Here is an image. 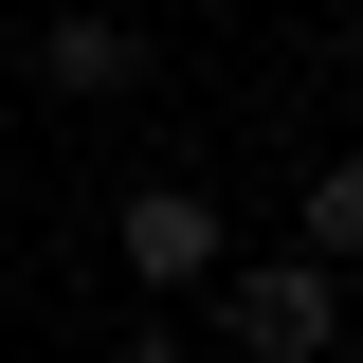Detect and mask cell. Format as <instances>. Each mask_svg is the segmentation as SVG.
I'll return each mask as SVG.
<instances>
[{
  "mask_svg": "<svg viewBox=\"0 0 363 363\" xmlns=\"http://www.w3.org/2000/svg\"><path fill=\"white\" fill-rule=\"evenodd\" d=\"M128 272H145V291H218V272H236L218 200H200V182H145V200H128Z\"/></svg>",
  "mask_w": 363,
  "mask_h": 363,
  "instance_id": "obj_2",
  "label": "cell"
},
{
  "mask_svg": "<svg viewBox=\"0 0 363 363\" xmlns=\"http://www.w3.org/2000/svg\"><path fill=\"white\" fill-rule=\"evenodd\" d=\"M128 363H182V345H164V327H145V345H128Z\"/></svg>",
  "mask_w": 363,
  "mask_h": 363,
  "instance_id": "obj_5",
  "label": "cell"
},
{
  "mask_svg": "<svg viewBox=\"0 0 363 363\" xmlns=\"http://www.w3.org/2000/svg\"><path fill=\"white\" fill-rule=\"evenodd\" d=\"M291 255H309V272H363V164H309V182H291Z\"/></svg>",
  "mask_w": 363,
  "mask_h": 363,
  "instance_id": "obj_4",
  "label": "cell"
},
{
  "mask_svg": "<svg viewBox=\"0 0 363 363\" xmlns=\"http://www.w3.org/2000/svg\"><path fill=\"white\" fill-rule=\"evenodd\" d=\"M128 73H145V37L109 18V0H73V18H37V91H73V109H109Z\"/></svg>",
  "mask_w": 363,
  "mask_h": 363,
  "instance_id": "obj_3",
  "label": "cell"
},
{
  "mask_svg": "<svg viewBox=\"0 0 363 363\" xmlns=\"http://www.w3.org/2000/svg\"><path fill=\"white\" fill-rule=\"evenodd\" d=\"M218 327L255 363H327V327H345V272H309V255H255V272H218Z\"/></svg>",
  "mask_w": 363,
  "mask_h": 363,
  "instance_id": "obj_1",
  "label": "cell"
}]
</instances>
